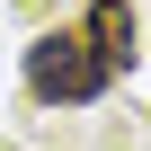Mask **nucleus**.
I'll use <instances>...</instances> for the list:
<instances>
[{"label":"nucleus","mask_w":151,"mask_h":151,"mask_svg":"<svg viewBox=\"0 0 151 151\" xmlns=\"http://www.w3.org/2000/svg\"><path fill=\"white\" fill-rule=\"evenodd\" d=\"M89 45L98 53H116V62H133V9H124V0H89Z\"/></svg>","instance_id":"obj_2"},{"label":"nucleus","mask_w":151,"mask_h":151,"mask_svg":"<svg viewBox=\"0 0 151 151\" xmlns=\"http://www.w3.org/2000/svg\"><path fill=\"white\" fill-rule=\"evenodd\" d=\"M107 80H116V53H98L89 27L27 45V89H36L45 107H89V98H107Z\"/></svg>","instance_id":"obj_1"}]
</instances>
